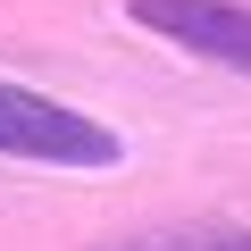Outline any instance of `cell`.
<instances>
[{
  "instance_id": "1",
  "label": "cell",
  "mask_w": 251,
  "mask_h": 251,
  "mask_svg": "<svg viewBox=\"0 0 251 251\" xmlns=\"http://www.w3.org/2000/svg\"><path fill=\"white\" fill-rule=\"evenodd\" d=\"M0 159H25V168H117L126 134L34 84H0Z\"/></svg>"
},
{
  "instance_id": "2",
  "label": "cell",
  "mask_w": 251,
  "mask_h": 251,
  "mask_svg": "<svg viewBox=\"0 0 251 251\" xmlns=\"http://www.w3.org/2000/svg\"><path fill=\"white\" fill-rule=\"evenodd\" d=\"M126 17L193 59H209V67L251 75V9L243 0H126Z\"/></svg>"
},
{
  "instance_id": "3",
  "label": "cell",
  "mask_w": 251,
  "mask_h": 251,
  "mask_svg": "<svg viewBox=\"0 0 251 251\" xmlns=\"http://www.w3.org/2000/svg\"><path fill=\"white\" fill-rule=\"evenodd\" d=\"M92 251H251L243 218H168V226H126Z\"/></svg>"
}]
</instances>
